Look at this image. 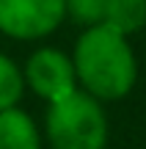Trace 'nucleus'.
<instances>
[{"label": "nucleus", "mask_w": 146, "mask_h": 149, "mask_svg": "<svg viewBox=\"0 0 146 149\" xmlns=\"http://www.w3.org/2000/svg\"><path fill=\"white\" fill-rule=\"evenodd\" d=\"M72 66L83 91L99 102L127 97L138 80V61L127 36L105 22L83 31L72 53Z\"/></svg>", "instance_id": "obj_1"}, {"label": "nucleus", "mask_w": 146, "mask_h": 149, "mask_svg": "<svg viewBox=\"0 0 146 149\" xmlns=\"http://www.w3.org/2000/svg\"><path fill=\"white\" fill-rule=\"evenodd\" d=\"M44 130L53 149H105L108 116L97 97L75 88L55 102H47Z\"/></svg>", "instance_id": "obj_2"}, {"label": "nucleus", "mask_w": 146, "mask_h": 149, "mask_svg": "<svg viewBox=\"0 0 146 149\" xmlns=\"http://www.w3.org/2000/svg\"><path fill=\"white\" fill-rule=\"evenodd\" d=\"M64 19V0H0V33L11 39H44Z\"/></svg>", "instance_id": "obj_3"}, {"label": "nucleus", "mask_w": 146, "mask_h": 149, "mask_svg": "<svg viewBox=\"0 0 146 149\" xmlns=\"http://www.w3.org/2000/svg\"><path fill=\"white\" fill-rule=\"evenodd\" d=\"M22 77H25L28 88L36 97H42L44 102H55V100H61V97H66L69 91L77 88L72 58L55 47L36 50L28 58Z\"/></svg>", "instance_id": "obj_4"}, {"label": "nucleus", "mask_w": 146, "mask_h": 149, "mask_svg": "<svg viewBox=\"0 0 146 149\" xmlns=\"http://www.w3.org/2000/svg\"><path fill=\"white\" fill-rule=\"evenodd\" d=\"M0 149H42V133L22 108L0 111Z\"/></svg>", "instance_id": "obj_5"}, {"label": "nucleus", "mask_w": 146, "mask_h": 149, "mask_svg": "<svg viewBox=\"0 0 146 149\" xmlns=\"http://www.w3.org/2000/svg\"><path fill=\"white\" fill-rule=\"evenodd\" d=\"M102 22L121 36L138 33L146 28V0H108Z\"/></svg>", "instance_id": "obj_6"}, {"label": "nucleus", "mask_w": 146, "mask_h": 149, "mask_svg": "<svg viewBox=\"0 0 146 149\" xmlns=\"http://www.w3.org/2000/svg\"><path fill=\"white\" fill-rule=\"evenodd\" d=\"M22 91H25L22 69L8 58V55L0 53V111L14 108L17 102L22 100Z\"/></svg>", "instance_id": "obj_7"}, {"label": "nucleus", "mask_w": 146, "mask_h": 149, "mask_svg": "<svg viewBox=\"0 0 146 149\" xmlns=\"http://www.w3.org/2000/svg\"><path fill=\"white\" fill-rule=\"evenodd\" d=\"M105 6L108 0H64V8H66V17L77 25H99L105 17Z\"/></svg>", "instance_id": "obj_8"}]
</instances>
